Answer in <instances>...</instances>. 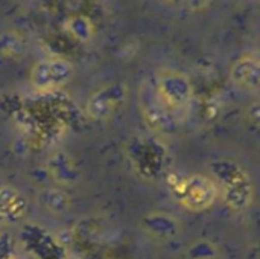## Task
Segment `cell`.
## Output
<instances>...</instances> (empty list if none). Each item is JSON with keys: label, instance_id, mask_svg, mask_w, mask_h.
<instances>
[{"label": "cell", "instance_id": "1", "mask_svg": "<svg viewBox=\"0 0 260 259\" xmlns=\"http://www.w3.org/2000/svg\"><path fill=\"white\" fill-rule=\"evenodd\" d=\"M213 174L222 189V197L233 211H244L250 206L254 194L253 180L248 172L232 160H221L213 165Z\"/></svg>", "mask_w": 260, "mask_h": 259}, {"label": "cell", "instance_id": "3", "mask_svg": "<svg viewBox=\"0 0 260 259\" xmlns=\"http://www.w3.org/2000/svg\"><path fill=\"white\" fill-rule=\"evenodd\" d=\"M73 76V66L64 58L38 61L30 70V82L38 90H53L66 85Z\"/></svg>", "mask_w": 260, "mask_h": 259}, {"label": "cell", "instance_id": "2", "mask_svg": "<svg viewBox=\"0 0 260 259\" xmlns=\"http://www.w3.org/2000/svg\"><path fill=\"white\" fill-rule=\"evenodd\" d=\"M174 195L187 211L201 212L215 203L218 197V186L207 177L190 176L175 183Z\"/></svg>", "mask_w": 260, "mask_h": 259}, {"label": "cell", "instance_id": "6", "mask_svg": "<svg viewBox=\"0 0 260 259\" xmlns=\"http://www.w3.org/2000/svg\"><path fill=\"white\" fill-rule=\"evenodd\" d=\"M232 79L245 89L260 87V60L256 56L239 58L232 67Z\"/></svg>", "mask_w": 260, "mask_h": 259}, {"label": "cell", "instance_id": "9", "mask_svg": "<svg viewBox=\"0 0 260 259\" xmlns=\"http://www.w3.org/2000/svg\"><path fill=\"white\" fill-rule=\"evenodd\" d=\"M247 118H248V121H250L253 125L260 127V101L253 102V104L247 108Z\"/></svg>", "mask_w": 260, "mask_h": 259}, {"label": "cell", "instance_id": "10", "mask_svg": "<svg viewBox=\"0 0 260 259\" xmlns=\"http://www.w3.org/2000/svg\"><path fill=\"white\" fill-rule=\"evenodd\" d=\"M186 3L190 6V9H201L209 3V0H186Z\"/></svg>", "mask_w": 260, "mask_h": 259}, {"label": "cell", "instance_id": "8", "mask_svg": "<svg viewBox=\"0 0 260 259\" xmlns=\"http://www.w3.org/2000/svg\"><path fill=\"white\" fill-rule=\"evenodd\" d=\"M26 52V43L23 37L15 31L0 32V56L20 58Z\"/></svg>", "mask_w": 260, "mask_h": 259}, {"label": "cell", "instance_id": "7", "mask_svg": "<svg viewBox=\"0 0 260 259\" xmlns=\"http://www.w3.org/2000/svg\"><path fill=\"white\" fill-rule=\"evenodd\" d=\"M26 208L24 198L14 189H0V218L17 220Z\"/></svg>", "mask_w": 260, "mask_h": 259}, {"label": "cell", "instance_id": "4", "mask_svg": "<svg viewBox=\"0 0 260 259\" xmlns=\"http://www.w3.org/2000/svg\"><path fill=\"white\" fill-rule=\"evenodd\" d=\"M190 84L189 81L178 73H168L160 78L158 82V96L169 107H181L190 98Z\"/></svg>", "mask_w": 260, "mask_h": 259}, {"label": "cell", "instance_id": "5", "mask_svg": "<svg viewBox=\"0 0 260 259\" xmlns=\"http://www.w3.org/2000/svg\"><path fill=\"white\" fill-rule=\"evenodd\" d=\"M119 99H120V96L117 95L116 87H113V89L107 87V89L98 90L87 101V105H85L87 114L94 121H104L113 113Z\"/></svg>", "mask_w": 260, "mask_h": 259}, {"label": "cell", "instance_id": "11", "mask_svg": "<svg viewBox=\"0 0 260 259\" xmlns=\"http://www.w3.org/2000/svg\"><path fill=\"white\" fill-rule=\"evenodd\" d=\"M168 2L172 3V5H178V3H183V2L186 3V0H168Z\"/></svg>", "mask_w": 260, "mask_h": 259}]
</instances>
